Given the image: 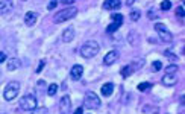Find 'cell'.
I'll return each mask as SVG.
<instances>
[{
  "mask_svg": "<svg viewBox=\"0 0 185 114\" xmlns=\"http://www.w3.org/2000/svg\"><path fill=\"white\" fill-rule=\"evenodd\" d=\"M76 0H62V3L64 5H71V3H74Z\"/></svg>",
  "mask_w": 185,
  "mask_h": 114,
  "instance_id": "obj_32",
  "label": "cell"
},
{
  "mask_svg": "<svg viewBox=\"0 0 185 114\" xmlns=\"http://www.w3.org/2000/svg\"><path fill=\"white\" fill-rule=\"evenodd\" d=\"M118 56H120V53H118L117 50H111V52H108V53L105 55L103 64H105V65H112L115 61H118Z\"/></svg>",
  "mask_w": 185,
  "mask_h": 114,
  "instance_id": "obj_10",
  "label": "cell"
},
{
  "mask_svg": "<svg viewBox=\"0 0 185 114\" xmlns=\"http://www.w3.org/2000/svg\"><path fill=\"white\" fill-rule=\"evenodd\" d=\"M99 50H100V46H99L97 41L88 40L86 43L82 44V47H80V55H82L83 58L89 59V58H94V56L99 53Z\"/></svg>",
  "mask_w": 185,
  "mask_h": 114,
  "instance_id": "obj_1",
  "label": "cell"
},
{
  "mask_svg": "<svg viewBox=\"0 0 185 114\" xmlns=\"http://www.w3.org/2000/svg\"><path fill=\"white\" fill-rule=\"evenodd\" d=\"M6 62H8V70H9V72H12V70H17V69H20V65H21V62H20L17 58L6 59Z\"/></svg>",
  "mask_w": 185,
  "mask_h": 114,
  "instance_id": "obj_18",
  "label": "cell"
},
{
  "mask_svg": "<svg viewBox=\"0 0 185 114\" xmlns=\"http://www.w3.org/2000/svg\"><path fill=\"white\" fill-rule=\"evenodd\" d=\"M123 22H125V17L122 15V14H112V23L108 26V29H106V32L108 34H112V32H115L122 25H123Z\"/></svg>",
  "mask_w": 185,
  "mask_h": 114,
  "instance_id": "obj_8",
  "label": "cell"
},
{
  "mask_svg": "<svg viewBox=\"0 0 185 114\" xmlns=\"http://www.w3.org/2000/svg\"><path fill=\"white\" fill-rule=\"evenodd\" d=\"M82 112H83V108H77L76 109V114H82Z\"/></svg>",
  "mask_w": 185,
  "mask_h": 114,
  "instance_id": "obj_34",
  "label": "cell"
},
{
  "mask_svg": "<svg viewBox=\"0 0 185 114\" xmlns=\"http://www.w3.org/2000/svg\"><path fill=\"white\" fill-rule=\"evenodd\" d=\"M155 31L159 35L161 41H164V43H171L173 41V35H171V32L168 31V28L164 23H156L155 25Z\"/></svg>",
  "mask_w": 185,
  "mask_h": 114,
  "instance_id": "obj_5",
  "label": "cell"
},
{
  "mask_svg": "<svg viewBox=\"0 0 185 114\" xmlns=\"http://www.w3.org/2000/svg\"><path fill=\"white\" fill-rule=\"evenodd\" d=\"M6 59H8L6 53H5V52H0V64H2V62H6Z\"/></svg>",
  "mask_w": 185,
  "mask_h": 114,
  "instance_id": "obj_28",
  "label": "cell"
},
{
  "mask_svg": "<svg viewBox=\"0 0 185 114\" xmlns=\"http://www.w3.org/2000/svg\"><path fill=\"white\" fill-rule=\"evenodd\" d=\"M73 38H74V29L73 28H67L62 32V37H61L62 43H70V41H73Z\"/></svg>",
  "mask_w": 185,
  "mask_h": 114,
  "instance_id": "obj_16",
  "label": "cell"
},
{
  "mask_svg": "<svg viewBox=\"0 0 185 114\" xmlns=\"http://www.w3.org/2000/svg\"><path fill=\"white\" fill-rule=\"evenodd\" d=\"M56 5H58L56 0H52V2L47 5V9H49V11H52V9H55V8H56Z\"/></svg>",
  "mask_w": 185,
  "mask_h": 114,
  "instance_id": "obj_27",
  "label": "cell"
},
{
  "mask_svg": "<svg viewBox=\"0 0 185 114\" xmlns=\"http://www.w3.org/2000/svg\"><path fill=\"white\" fill-rule=\"evenodd\" d=\"M122 6V0H105L103 2V9L106 11H115Z\"/></svg>",
  "mask_w": 185,
  "mask_h": 114,
  "instance_id": "obj_13",
  "label": "cell"
},
{
  "mask_svg": "<svg viewBox=\"0 0 185 114\" xmlns=\"http://www.w3.org/2000/svg\"><path fill=\"white\" fill-rule=\"evenodd\" d=\"M100 99H99V96L94 93V91H88L86 94H85V99H83V105H85V108L86 109H97L99 106H100Z\"/></svg>",
  "mask_w": 185,
  "mask_h": 114,
  "instance_id": "obj_4",
  "label": "cell"
},
{
  "mask_svg": "<svg viewBox=\"0 0 185 114\" xmlns=\"http://www.w3.org/2000/svg\"><path fill=\"white\" fill-rule=\"evenodd\" d=\"M183 14H185V9H183V6H179V8L176 9V15H177V17H183Z\"/></svg>",
  "mask_w": 185,
  "mask_h": 114,
  "instance_id": "obj_26",
  "label": "cell"
},
{
  "mask_svg": "<svg viewBox=\"0 0 185 114\" xmlns=\"http://www.w3.org/2000/svg\"><path fill=\"white\" fill-rule=\"evenodd\" d=\"M59 108H61V112H70V109H71V99H70V96H62V99H61V102H59Z\"/></svg>",
  "mask_w": 185,
  "mask_h": 114,
  "instance_id": "obj_14",
  "label": "cell"
},
{
  "mask_svg": "<svg viewBox=\"0 0 185 114\" xmlns=\"http://www.w3.org/2000/svg\"><path fill=\"white\" fill-rule=\"evenodd\" d=\"M18 93H20V82L12 81V82H9L6 85V88L3 91V97H5V100L11 102V100H14L18 96Z\"/></svg>",
  "mask_w": 185,
  "mask_h": 114,
  "instance_id": "obj_2",
  "label": "cell"
},
{
  "mask_svg": "<svg viewBox=\"0 0 185 114\" xmlns=\"http://www.w3.org/2000/svg\"><path fill=\"white\" fill-rule=\"evenodd\" d=\"M37 18H38V15H37L34 11H29V12H26V15H24V25H26V26H34V25L37 23Z\"/></svg>",
  "mask_w": 185,
  "mask_h": 114,
  "instance_id": "obj_15",
  "label": "cell"
},
{
  "mask_svg": "<svg viewBox=\"0 0 185 114\" xmlns=\"http://www.w3.org/2000/svg\"><path fill=\"white\" fill-rule=\"evenodd\" d=\"M143 65H144V59H135V61H132L129 65L123 67V69H122V72H120V75H122L123 78H128L131 73H134V72L140 70Z\"/></svg>",
  "mask_w": 185,
  "mask_h": 114,
  "instance_id": "obj_7",
  "label": "cell"
},
{
  "mask_svg": "<svg viewBox=\"0 0 185 114\" xmlns=\"http://www.w3.org/2000/svg\"><path fill=\"white\" fill-rule=\"evenodd\" d=\"M152 67H153V70H161L162 69V62L161 61H153V64H152Z\"/></svg>",
  "mask_w": 185,
  "mask_h": 114,
  "instance_id": "obj_24",
  "label": "cell"
},
{
  "mask_svg": "<svg viewBox=\"0 0 185 114\" xmlns=\"http://www.w3.org/2000/svg\"><path fill=\"white\" fill-rule=\"evenodd\" d=\"M147 111H149V112H152V111H155V109H153V108H150V106H144V108H143V112H147Z\"/></svg>",
  "mask_w": 185,
  "mask_h": 114,
  "instance_id": "obj_31",
  "label": "cell"
},
{
  "mask_svg": "<svg viewBox=\"0 0 185 114\" xmlns=\"http://www.w3.org/2000/svg\"><path fill=\"white\" fill-rule=\"evenodd\" d=\"M20 108L26 112H32L37 109V97L34 94H26L20 99Z\"/></svg>",
  "mask_w": 185,
  "mask_h": 114,
  "instance_id": "obj_3",
  "label": "cell"
},
{
  "mask_svg": "<svg viewBox=\"0 0 185 114\" xmlns=\"http://www.w3.org/2000/svg\"><path fill=\"white\" fill-rule=\"evenodd\" d=\"M44 64H46V61H44V59H41V61H40V65L37 67V73H41V70H43Z\"/></svg>",
  "mask_w": 185,
  "mask_h": 114,
  "instance_id": "obj_29",
  "label": "cell"
},
{
  "mask_svg": "<svg viewBox=\"0 0 185 114\" xmlns=\"http://www.w3.org/2000/svg\"><path fill=\"white\" fill-rule=\"evenodd\" d=\"M56 91H58V84H50V85L47 87V94H49V96H55Z\"/></svg>",
  "mask_w": 185,
  "mask_h": 114,
  "instance_id": "obj_20",
  "label": "cell"
},
{
  "mask_svg": "<svg viewBox=\"0 0 185 114\" xmlns=\"http://www.w3.org/2000/svg\"><path fill=\"white\" fill-rule=\"evenodd\" d=\"M177 70H179V69H177L176 64H170V65L165 67V73H176Z\"/></svg>",
  "mask_w": 185,
  "mask_h": 114,
  "instance_id": "obj_21",
  "label": "cell"
},
{
  "mask_svg": "<svg viewBox=\"0 0 185 114\" xmlns=\"http://www.w3.org/2000/svg\"><path fill=\"white\" fill-rule=\"evenodd\" d=\"M150 87H152L150 82H141V84L138 85V90H140V91H146V90H149Z\"/></svg>",
  "mask_w": 185,
  "mask_h": 114,
  "instance_id": "obj_23",
  "label": "cell"
},
{
  "mask_svg": "<svg viewBox=\"0 0 185 114\" xmlns=\"http://www.w3.org/2000/svg\"><path fill=\"white\" fill-rule=\"evenodd\" d=\"M82 75H83V67L79 65V64H74L71 67V70H70V78L73 81H79L82 78Z\"/></svg>",
  "mask_w": 185,
  "mask_h": 114,
  "instance_id": "obj_11",
  "label": "cell"
},
{
  "mask_svg": "<svg viewBox=\"0 0 185 114\" xmlns=\"http://www.w3.org/2000/svg\"><path fill=\"white\" fill-rule=\"evenodd\" d=\"M14 8V0H2L0 2V15H6Z\"/></svg>",
  "mask_w": 185,
  "mask_h": 114,
  "instance_id": "obj_9",
  "label": "cell"
},
{
  "mask_svg": "<svg viewBox=\"0 0 185 114\" xmlns=\"http://www.w3.org/2000/svg\"><path fill=\"white\" fill-rule=\"evenodd\" d=\"M159 8H161V11H168V9H171V0H162L161 5H159Z\"/></svg>",
  "mask_w": 185,
  "mask_h": 114,
  "instance_id": "obj_19",
  "label": "cell"
},
{
  "mask_svg": "<svg viewBox=\"0 0 185 114\" xmlns=\"http://www.w3.org/2000/svg\"><path fill=\"white\" fill-rule=\"evenodd\" d=\"M112 91H114V84H111V82L103 84V85H102V88H100V93H102L103 96H111V94H112Z\"/></svg>",
  "mask_w": 185,
  "mask_h": 114,
  "instance_id": "obj_17",
  "label": "cell"
},
{
  "mask_svg": "<svg viewBox=\"0 0 185 114\" xmlns=\"http://www.w3.org/2000/svg\"><path fill=\"white\" fill-rule=\"evenodd\" d=\"M76 14H77L76 8H65L55 15V23H64L67 20H71L73 17H76Z\"/></svg>",
  "mask_w": 185,
  "mask_h": 114,
  "instance_id": "obj_6",
  "label": "cell"
},
{
  "mask_svg": "<svg viewBox=\"0 0 185 114\" xmlns=\"http://www.w3.org/2000/svg\"><path fill=\"white\" fill-rule=\"evenodd\" d=\"M147 17H149L150 20H155V18L158 17V14H156V11H155V9H150V11H149V14H147Z\"/></svg>",
  "mask_w": 185,
  "mask_h": 114,
  "instance_id": "obj_25",
  "label": "cell"
},
{
  "mask_svg": "<svg viewBox=\"0 0 185 114\" xmlns=\"http://www.w3.org/2000/svg\"><path fill=\"white\" fill-rule=\"evenodd\" d=\"M134 2H135V0H126V5L131 6V5H134Z\"/></svg>",
  "mask_w": 185,
  "mask_h": 114,
  "instance_id": "obj_33",
  "label": "cell"
},
{
  "mask_svg": "<svg viewBox=\"0 0 185 114\" xmlns=\"http://www.w3.org/2000/svg\"><path fill=\"white\" fill-rule=\"evenodd\" d=\"M161 82H162V85H165V87H171V85H174V84L177 82L176 73H165V75L162 76Z\"/></svg>",
  "mask_w": 185,
  "mask_h": 114,
  "instance_id": "obj_12",
  "label": "cell"
},
{
  "mask_svg": "<svg viewBox=\"0 0 185 114\" xmlns=\"http://www.w3.org/2000/svg\"><path fill=\"white\" fill-rule=\"evenodd\" d=\"M140 15H141L140 11H138V9H134V11L131 12V20H132V22H137V20H140Z\"/></svg>",
  "mask_w": 185,
  "mask_h": 114,
  "instance_id": "obj_22",
  "label": "cell"
},
{
  "mask_svg": "<svg viewBox=\"0 0 185 114\" xmlns=\"http://www.w3.org/2000/svg\"><path fill=\"white\" fill-rule=\"evenodd\" d=\"M165 56H168V58H173V59L176 61V56H174V55H173L170 50H165Z\"/></svg>",
  "mask_w": 185,
  "mask_h": 114,
  "instance_id": "obj_30",
  "label": "cell"
}]
</instances>
